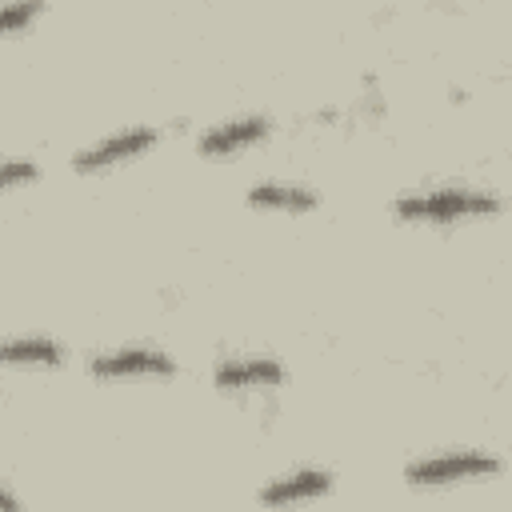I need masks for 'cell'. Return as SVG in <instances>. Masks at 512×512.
Segmentation results:
<instances>
[{"mask_svg":"<svg viewBox=\"0 0 512 512\" xmlns=\"http://www.w3.org/2000/svg\"><path fill=\"white\" fill-rule=\"evenodd\" d=\"M40 8H44V0H8V4H4V32H8V36L24 32V28L40 16Z\"/></svg>","mask_w":512,"mask_h":512,"instance_id":"cell-10","label":"cell"},{"mask_svg":"<svg viewBox=\"0 0 512 512\" xmlns=\"http://www.w3.org/2000/svg\"><path fill=\"white\" fill-rule=\"evenodd\" d=\"M4 364L8 368H56L64 364V348L48 336H12L4 344Z\"/></svg>","mask_w":512,"mask_h":512,"instance_id":"cell-9","label":"cell"},{"mask_svg":"<svg viewBox=\"0 0 512 512\" xmlns=\"http://www.w3.org/2000/svg\"><path fill=\"white\" fill-rule=\"evenodd\" d=\"M156 140H160V132L148 128V124L120 128V132H112V136H104V140L80 148V152L72 156V168L84 172V176H88V172H108V168H116V164H128V160L144 156Z\"/></svg>","mask_w":512,"mask_h":512,"instance_id":"cell-4","label":"cell"},{"mask_svg":"<svg viewBox=\"0 0 512 512\" xmlns=\"http://www.w3.org/2000/svg\"><path fill=\"white\" fill-rule=\"evenodd\" d=\"M268 132H272V120L268 116H236V120H224V124L204 128L200 140H196V148L208 160H224V156H236V152L260 144V140H268Z\"/></svg>","mask_w":512,"mask_h":512,"instance_id":"cell-5","label":"cell"},{"mask_svg":"<svg viewBox=\"0 0 512 512\" xmlns=\"http://www.w3.org/2000/svg\"><path fill=\"white\" fill-rule=\"evenodd\" d=\"M504 204L488 188H468V184H440V188H420L396 196L392 212L404 224H456V220H484L496 216Z\"/></svg>","mask_w":512,"mask_h":512,"instance_id":"cell-1","label":"cell"},{"mask_svg":"<svg viewBox=\"0 0 512 512\" xmlns=\"http://www.w3.org/2000/svg\"><path fill=\"white\" fill-rule=\"evenodd\" d=\"M36 176H40V168H36V160H28V156H8V160H4V172H0V180H4L8 192L20 188V184H32Z\"/></svg>","mask_w":512,"mask_h":512,"instance_id":"cell-11","label":"cell"},{"mask_svg":"<svg viewBox=\"0 0 512 512\" xmlns=\"http://www.w3.org/2000/svg\"><path fill=\"white\" fill-rule=\"evenodd\" d=\"M88 372L100 376V380H132V376H160V380H168L176 372V360L164 348H152V344H124V348L96 352L88 360Z\"/></svg>","mask_w":512,"mask_h":512,"instance_id":"cell-3","label":"cell"},{"mask_svg":"<svg viewBox=\"0 0 512 512\" xmlns=\"http://www.w3.org/2000/svg\"><path fill=\"white\" fill-rule=\"evenodd\" d=\"M248 204L264 212H312L320 204V192L308 184H288V180H260L248 188Z\"/></svg>","mask_w":512,"mask_h":512,"instance_id":"cell-8","label":"cell"},{"mask_svg":"<svg viewBox=\"0 0 512 512\" xmlns=\"http://www.w3.org/2000/svg\"><path fill=\"white\" fill-rule=\"evenodd\" d=\"M212 384L220 392H252V388H276L284 384V364L272 356H232L212 368Z\"/></svg>","mask_w":512,"mask_h":512,"instance_id":"cell-6","label":"cell"},{"mask_svg":"<svg viewBox=\"0 0 512 512\" xmlns=\"http://www.w3.org/2000/svg\"><path fill=\"white\" fill-rule=\"evenodd\" d=\"M332 472L328 468H296L288 476H276L272 484L260 488V504H296V500H316L332 492Z\"/></svg>","mask_w":512,"mask_h":512,"instance_id":"cell-7","label":"cell"},{"mask_svg":"<svg viewBox=\"0 0 512 512\" xmlns=\"http://www.w3.org/2000/svg\"><path fill=\"white\" fill-rule=\"evenodd\" d=\"M504 472V460L480 448H456V452H436L424 460H412L404 468V484L412 488H440V484H468V480H492Z\"/></svg>","mask_w":512,"mask_h":512,"instance_id":"cell-2","label":"cell"}]
</instances>
